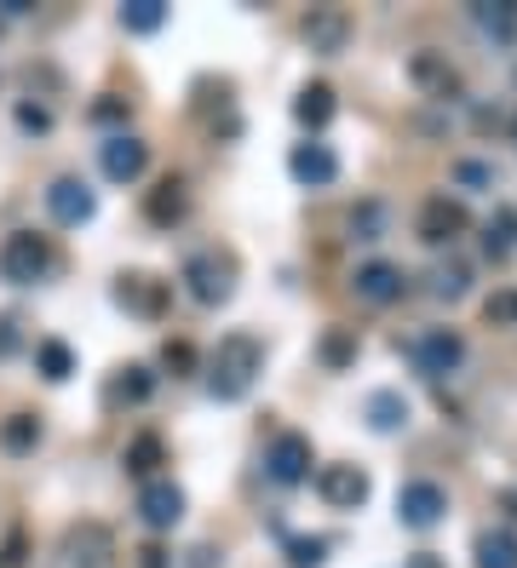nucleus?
Wrapping results in <instances>:
<instances>
[{
	"label": "nucleus",
	"mask_w": 517,
	"mask_h": 568,
	"mask_svg": "<svg viewBox=\"0 0 517 568\" xmlns=\"http://www.w3.org/2000/svg\"><path fill=\"white\" fill-rule=\"evenodd\" d=\"M258 374H265V344H258L253 333H225L218 351L207 356V391L218 402H242Z\"/></svg>",
	"instance_id": "f257e3e1"
},
{
	"label": "nucleus",
	"mask_w": 517,
	"mask_h": 568,
	"mask_svg": "<svg viewBox=\"0 0 517 568\" xmlns=\"http://www.w3.org/2000/svg\"><path fill=\"white\" fill-rule=\"evenodd\" d=\"M58 265L52 241L35 236V230H17L0 241V281H12V288H35V281H47Z\"/></svg>",
	"instance_id": "f03ea898"
},
{
	"label": "nucleus",
	"mask_w": 517,
	"mask_h": 568,
	"mask_svg": "<svg viewBox=\"0 0 517 568\" xmlns=\"http://www.w3.org/2000/svg\"><path fill=\"white\" fill-rule=\"evenodd\" d=\"M178 281H185V293H190L196 304H225V299L236 293V258L218 253V248L190 253L185 270H178Z\"/></svg>",
	"instance_id": "7ed1b4c3"
},
{
	"label": "nucleus",
	"mask_w": 517,
	"mask_h": 568,
	"mask_svg": "<svg viewBox=\"0 0 517 568\" xmlns=\"http://www.w3.org/2000/svg\"><path fill=\"white\" fill-rule=\"evenodd\" d=\"M403 356L414 362V374H426V379H443L454 374L466 362V339L454 333V328H426V333H414L403 344Z\"/></svg>",
	"instance_id": "20e7f679"
},
{
	"label": "nucleus",
	"mask_w": 517,
	"mask_h": 568,
	"mask_svg": "<svg viewBox=\"0 0 517 568\" xmlns=\"http://www.w3.org/2000/svg\"><path fill=\"white\" fill-rule=\"evenodd\" d=\"M311 465H316L311 437H300V431H282L265 449V477L276 482V489H300V482H311Z\"/></svg>",
	"instance_id": "39448f33"
},
{
	"label": "nucleus",
	"mask_w": 517,
	"mask_h": 568,
	"mask_svg": "<svg viewBox=\"0 0 517 568\" xmlns=\"http://www.w3.org/2000/svg\"><path fill=\"white\" fill-rule=\"evenodd\" d=\"M443 512H449V494H443V482H403V489H396V522H403V529H437V522H443Z\"/></svg>",
	"instance_id": "423d86ee"
},
{
	"label": "nucleus",
	"mask_w": 517,
	"mask_h": 568,
	"mask_svg": "<svg viewBox=\"0 0 517 568\" xmlns=\"http://www.w3.org/2000/svg\"><path fill=\"white\" fill-rule=\"evenodd\" d=\"M316 494H323L328 512H356V505H368V471L363 465H323Z\"/></svg>",
	"instance_id": "0eeeda50"
},
{
	"label": "nucleus",
	"mask_w": 517,
	"mask_h": 568,
	"mask_svg": "<svg viewBox=\"0 0 517 568\" xmlns=\"http://www.w3.org/2000/svg\"><path fill=\"white\" fill-rule=\"evenodd\" d=\"M138 517H144V529H178L185 522V489H178L173 477H155V482H144L138 489Z\"/></svg>",
	"instance_id": "6e6552de"
},
{
	"label": "nucleus",
	"mask_w": 517,
	"mask_h": 568,
	"mask_svg": "<svg viewBox=\"0 0 517 568\" xmlns=\"http://www.w3.org/2000/svg\"><path fill=\"white\" fill-rule=\"evenodd\" d=\"M351 293L363 304H396L408 293V276H403V265H391V258H368V265H356Z\"/></svg>",
	"instance_id": "1a4fd4ad"
},
{
	"label": "nucleus",
	"mask_w": 517,
	"mask_h": 568,
	"mask_svg": "<svg viewBox=\"0 0 517 568\" xmlns=\"http://www.w3.org/2000/svg\"><path fill=\"white\" fill-rule=\"evenodd\" d=\"M98 161H104V178L110 185H133V178H144L150 167V144L144 138H127V132H115L98 144Z\"/></svg>",
	"instance_id": "9d476101"
},
{
	"label": "nucleus",
	"mask_w": 517,
	"mask_h": 568,
	"mask_svg": "<svg viewBox=\"0 0 517 568\" xmlns=\"http://www.w3.org/2000/svg\"><path fill=\"white\" fill-rule=\"evenodd\" d=\"M64 557H70V568H110L115 563V534L104 522H75L64 534Z\"/></svg>",
	"instance_id": "9b49d317"
},
{
	"label": "nucleus",
	"mask_w": 517,
	"mask_h": 568,
	"mask_svg": "<svg viewBox=\"0 0 517 568\" xmlns=\"http://www.w3.org/2000/svg\"><path fill=\"white\" fill-rule=\"evenodd\" d=\"M305 47H311L316 58H340V52L351 47V17H345L340 7H316V12L305 17Z\"/></svg>",
	"instance_id": "f8f14e48"
},
{
	"label": "nucleus",
	"mask_w": 517,
	"mask_h": 568,
	"mask_svg": "<svg viewBox=\"0 0 517 568\" xmlns=\"http://www.w3.org/2000/svg\"><path fill=\"white\" fill-rule=\"evenodd\" d=\"M47 213L58 218V225H87V218L98 213V195L81 185V178H52L47 185Z\"/></svg>",
	"instance_id": "ddd939ff"
},
{
	"label": "nucleus",
	"mask_w": 517,
	"mask_h": 568,
	"mask_svg": "<svg viewBox=\"0 0 517 568\" xmlns=\"http://www.w3.org/2000/svg\"><path fill=\"white\" fill-rule=\"evenodd\" d=\"M288 173L300 178L305 190H323V185H333V178H340V155H333L328 144H316V138H305V144H293Z\"/></svg>",
	"instance_id": "4468645a"
},
{
	"label": "nucleus",
	"mask_w": 517,
	"mask_h": 568,
	"mask_svg": "<svg viewBox=\"0 0 517 568\" xmlns=\"http://www.w3.org/2000/svg\"><path fill=\"white\" fill-rule=\"evenodd\" d=\"M414 230H420V241H431V248H443V241H454L466 230V207L454 195H431L420 218H414Z\"/></svg>",
	"instance_id": "2eb2a0df"
},
{
	"label": "nucleus",
	"mask_w": 517,
	"mask_h": 568,
	"mask_svg": "<svg viewBox=\"0 0 517 568\" xmlns=\"http://www.w3.org/2000/svg\"><path fill=\"white\" fill-rule=\"evenodd\" d=\"M408 80H414L420 92H431V98L461 92V70H454L443 52H414V58H408Z\"/></svg>",
	"instance_id": "dca6fc26"
},
{
	"label": "nucleus",
	"mask_w": 517,
	"mask_h": 568,
	"mask_svg": "<svg viewBox=\"0 0 517 568\" xmlns=\"http://www.w3.org/2000/svg\"><path fill=\"white\" fill-rule=\"evenodd\" d=\"M115 304H127L133 316H162L167 311V288L155 276H122V288H115Z\"/></svg>",
	"instance_id": "f3484780"
},
{
	"label": "nucleus",
	"mask_w": 517,
	"mask_h": 568,
	"mask_svg": "<svg viewBox=\"0 0 517 568\" xmlns=\"http://www.w3.org/2000/svg\"><path fill=\"white\" fill-rule=\"evenodd\" d=\"M185 213H190V195H185V185H178V178H162V185L144 195V218H150L155 230H173Z\"/></svg>",
	"instance_id": "a211bd4d"
},
{
	"label": "nucleus",
	"mask_w": 517,
	"mask_h": 568,
	"mask_svg": "<svg viewBox=\"0 0 517 568\" xmlns=\"http://www.w3.org/2000/svg\"><path fill=\"white\" fill-rule=\"evenodd\" d=\"M363 419H368V431H380V437L403 431V425H408V402H403V391H374V396L363 402Z\"/></svg>",
	"instance_id": "6ab92c4d"
},
{
	"label": "nucleus",
	"mask_w": 517,
	"mask_h": 568,
	"mask_svg": "<svg viewBox=\"0 0 517 568\" xmlns=\"http://www.w3.org/2000/svg\"><path fill=\"white\" fill-rule=\"evenodd\" d=\"M122 465H127L138 482H155V465H167V442L155 437V431L133 437V442H127V454H122Z\"/></svg>",
	"instance_id": "aec40b11"
},
{
	"label": "nucleus",
	"mask_w": 517,
	"mask_h": 568,
	"mask_svg": "<svg viewBox=\"0 0 517 568\" xmlns=\"http://www.w3.org/2000/svg\"><path fill=\"white\" fill-rule=\"evenodd\" d=\"M333 110H340V104H333V87H323V80L293 98V115H300V127H311V132H323L333 121Z\"/></svg>",
	"instance_id": "412c9836"
},
{
	"label": "nucleus",
	"mask_w": 517,
	"mask_h": 568,
	"mask_svg": "<svg viewBox=\"0 0 517 568\" xmlns=\"http://www.w3.org/2000/svg\"><path fill=\"white\" fill-rule=\"evenodd\" d=\"M471 552H477V568H517V534L512 529H483Z\"/></svg>",
	"instance_id": "4be33fe9"
},
{
	"label": "nucleus",
	"mask_w": 517,
	"mask_h": 568,
	"mask_svg": "<svg viewBox=\"0 0 517 568\" xmlns=\"http://www.w3.org/2000/svg\"><path fill=\"white\" fill-rule=\"evenodd\" d=\"M471 24L489 40H517V7L512 0H483V7H471Z\"/></svg>",
	"instance_id": "5701e85b"
},
{
	"label": "nucleus",
	"mask_w": 517,
	"mask_h": 568,
	"mask_svg": "<svg viewBox=\"0 0 517 568\" xmlns=\"http://www.w3.org/2000/svg\"><path fill=\"white\" fill-rule=\"evenodd\" d=\"M483 253L489 258H512L517 253V207H494V218L483 225Z\"/></svg>",
	"instance_id": "b1692460"
},
{
	"label": "nucleus",
	"mask_w": 517,
	"mask_h": 568,
	"mask_svg": "<svg viewBox=\"0 0 517 568\" xmlns=\"http://www.w3.org/2000/svg\"><path fill=\"white\" fill-rule=\"evenodd\" d=\"M35 368H41V379L64 384L75 374V351H70L64 339H41V344H35Z\"/></svg>",
	"instance_id": "393cba45"
},
{
	"label": "nucleus",
	"mask_w": 517,
	"mask_h": 568,
	"mask_svg": "<svg viewBox=\"0 0 517 568\" xmlns=\"http://www.w3.org/2000/svg\"><path fill=\"white\" fill-rule=\"evenodd\" d=\"M345 225H351V236H356V241H380V236H386V225H391V207H386V201H356Z\"/></svg>",
	"instance_id": "a878e982"
},
{
	"label": "nucleus",
	"mask_w": 517,
	"mask_h": 568,
	"mask_svg": "<svg viewBox=\"0 0 517 568\" xmlns=\"http://www.w3.org/2000/svg\"><path fill=\"white\" fill-rule=\"evenodd\" d=\"M35 442H41V419L35 414H12L7 425H0V449L7 454H29Z\"/></svg>",
	"instance_id": "bb28decb"
},
{
	"label": "nucleus",
	"mask_w": 517,
	"mask_h": 568,
	"mask_svg": "<svg viewBox=\"0 0 517 568\" xmlns=\"http://www.w3.org/2000/svg\"><path fill=\"white\" fill-rule=\"evenodd\" d=\"M316 356H323V368H333V374L351 368V362H356V333L351 328H328L323 344H316Z\"/></svg>",
	"instance_id": "cd10ccee"
},
{
	"label": "nucleus",
	"mask_w": 517,
	"mask_h": 568,
	"mask_svg": "<svg viewBox=\"0 0 517 568\" xmlns=\"http://www.w3.org/2000/svg\"><path fill=\"white\" fill-rule=\"evenodd\" d=\"M122 24L133 29V35H155L167 24V0H127L122 7Z\"/></svg>",
	"instance_id": "c85d7f7f"
},
{
	"label": "nucleus",
	"mask_w": 517,
	"mask_h": 568,
	"mask_svg": "<svg viewBox=\"0 0 517 568\" xmlns=\"http://www.w3.org/2000/svg\"><path fill=\"white\" fill-rule=\"evenodd\" d=\"M155 391V374L150 368H122L110 379V402H150Z\"/></svg>",
	"instance_id": "c756f323"
},
{
	"label": "nucleus",
	"mask_w": 517,
	"mask_h": 568,
	"mask_svg": "<svg viewBox=\"0 0 517 568\" xmlns=\"http://www.w3.org/2000/svg\"><path fill=\"white\" fill-rule=\"evenodd\" d=\"M466 288H471V270L466 265H437L431 270V293L437 299H466Z\"/></svg>",
	"instance_id": "7c9ffc66"
},
{
	"label": "nucleus",
	"mask_w": 517,
	"mask_h": 568,
	"mask_svg": "<svg viewBox=\"0 0 517 568\" xmlns=\"http://www.w3.org/2000/svg\"><path fill=\"white\" fill-rule=\"evenodd\" d=\"M454 185H466V190H494L501 178H494L489 161H454Z\"/></svg>",
	"instance_id": "2f4dec72"
},
{
	"label": "nucleus",
	"mask_w": 517,
	"mask_h": 568,
	"mask_svg": "<svg viewBox=\"0 0 517 568\" xmlns=\"http://www.w3.org/2000/svg\"><path fill=\"white\" fill-rule=\"evenodd\" d=\"M323 557H328V540H288V568H323Z\"/></svg>",
	"instance_id": "473e14b6"
},
{
	"label": "nucleus",
	"mask_w": 517,
	"mask_h": 568,
	"mask_svg": "<svg viewBox=\"0 0 517 568\" xmlns=\"http://www.w3.org/2000/svg\"><path fill=\"white\" fill-rule=\"evenodd\" d=\"M483 321H489V328H517V288L494 293V299L483 304Z\"/></svg>",
	"instance_id": "72a5a7b5"
},
{
	"label": "nucleus",
	"mask_w": 517,
	"mask_h": 568,
	"mask_svg": "<svg viewBox=\"0 0 517 568\" xmlns=\"http://www.w3.org/2000/svg\"><path fill=\"white\" fill-rule=\"evenodd\" d=\"M162 362H167L173 374H190V368H196V351H190L185 339H167V344H162Z\"/></svg>",
	"instance_id": "f704fd0d"
},
{
	"label": "nucleus",
	"mask_w": 517,
	"mask_h": 568,
	"mask_svg": "<svg viewBox=\"0 0 517 568\" xmlns=\"http://www.w3.org/2000/svg\"><path fill=\"white\" fill-rule=\"evenodd\" d=\"M17 127L24 132H52V115L41 104H17Z\"/></svg>",
	"instance_id": "c9c22d12"
},
{
	"label": "nucleus",
	"mask_w": 517,
	"mask_h": 568,
	"mask_svg": "<svg viewBox=\"0 0 517 568\" xmlns=\"http://www.w3.org/2000/svg\"><path fill=\"white\" fill-rule=\"evenodd\" d=\"M92 121H127V104H122V98H98Z\"/></svg>",
	"instance_id": "e433bc0d"
},
{
	"label": "nucleus",
	"mask_w": 517,
	"mask_h": 568,
	"mask_svg": "<svg viewBox=\"0 0 517 568\" xmlns=\"http://www.w3.org/2000/svg\"><path fill=\"white\" fill-rule=\"evenodd\" d=\"M0 568H24V534H12L0 545Z\"/></svg>",
	"instance_id": "4c0bfd02"
},
{
	"label": "nucleus",
	"mask_w": 517,
	"mask_h": 568,
	"mask_svg": "<svg viewBox=\"0 0 517 568\" xmlns=\"http://www.w3.org/2000/svg\"><path fill=\"white\" fill-rule=\"evenodd\" d=\"M12 351H17V321L0 316V356H12Z\"/></svg>",
	"instance_id": "58836bf2"
},
{
	"label": "nucleus",
	"mask_w": 517,
	"mask_h": 568,
	"mask_svg": "<svg viewBox=\"0 0 517 568\" xmlns=\"http://www.w3.org/2000/svg\"><path fill=\"white\" fill-rule=\"evenodd\" d=\"M138 568H167V552L162 545H144V552H138Z\"/></svg>",
	"instance_id": "ea45409f"
},
{
	"label": "nucleus",
	"mask_w": 517,
	"mask_h": 568,
	"mask_svg": "<svg viewBox=\"0 0 517 568\" xmlns=\"http://www.w3.org/2000/svg\"><path fill=\"white\" fill-rule=\"evenodd\" d=\"M408 568H443V557H431V552H414Z\"/></svg>",
	"instance_id": "a19ab883"
}]
</instances>
